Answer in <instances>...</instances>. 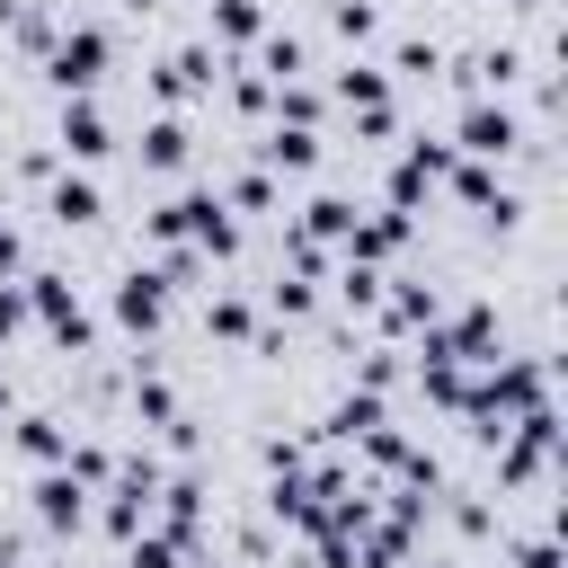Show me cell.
<instances>
[{"label":"cell","mask_w":568,"mask_h":568,"mask_svg":"<svg viewBox=\"0 0 568 568\" xmlns=\"http://www.w3.org/2000/svg\"><path fill=\"white\" fill-rule=\"evenodd\" d=\"M266 151H275V169H311V160H320V142H311L302 124H293V133H275Z\"/></svg>","instance_id":"9"},{"label":"cell","mask_w":568,"mask_h":568,"mask_svg":"<svg viewBox=\"0 0 568 568\" xmlns=\"http://www.w3.org/2000/svg\"><path fill=\"white\" fill-rule=\"evenodd\" d=\"M311 231H328V240H346V231H355V213H346L337 195H320V204H311Z\"/></svg>","instance_id":"11"},{"label":"cell","mask_w":568,"mask_h":568,"mask_svg":"<svg viewBox=\"0 0 568 568\" xmlns=\"http://www.w3.org/2000/svg\"><path fill=\"white\" fill-rule=\"evenodd\" d=\"M213 18H222V36H257V0H213Z\"/></svg>","instance_id":"12"},{"label":"cell","mask_w":568,"mask_h":568,"mask_svg":"<svg viewBox=\"0 0 568 568\" xmlns=\"http://www.w3.org/2000/svg\"><path fill=\"white\" fill-rule=\"evenodd\" d=\"M62 151H80V160H98V151H106V115H98L89 98H71V106H62Z\"/></svg>","instance_id":"4"},{"label":"cell","mask_w":568,"mask_h":568,"mask_svg":"<svg viewBox=\"0 0 568 568\" xmlns=\"http://www.w3.org/2000/svg\"><path fill=\"white\" fill-rule=\"evenodd\" d=\"M18 453H27V462H62V435H53L44 417H27V426H18Z\"/></svg>","instance_id":"10"},{"label":"cell","mask_w":568,"mask_h":568,"mask_svg":"<svg viewBox=\"0 0 568 568\" xmlns=\"http://www.w3.org/2000/svg\"><path fill=\"white\" fill-rule=\"evenodd\" d=\"M53 213H62V222H98V186H89V178H62V186H53Z\"/></svg>","instance_id":"8"},{"label":"cell","mask_w":568,"mask_h":568,"mask_svg":"<svg viewBox=\"0 0 568 568\" xmlns=\"http://www.w3.org/2000/svg\"><path fill=\"white\" fill-rule=\"evenodd\" d=\"M266 62H275V80H293V71H302V44H293V36H275V44H266Z\"/></svg>","instance_id":"14"},{"label":"cell","mask_w":568,"mask_h":568,"mask_svg":"<svg viewBox=\"0 0 568 568\" xmlns=\"http://www.w3.org/2000/svg\"><path fill=\"white\" fill-rule=\"evenodd\" d=\"M462 151H479V160L515 151V115H506V106H470V115H462Z\"/></svg>","instance_id":"3"},{"label":"cell","mask_w":568,"mask_h":568,"mask_svg":"<svg viewBox=\"0 0 568 568\" xmlns=\"http://www.w3.org/2000/svg\"><path fill=\"white\" fill-rule=\"evenodd\" d=\"M36 515L44 524H80V470H44L36 479Z\"/></svg>","instance_id":"6"},{"label":"cell","mask_w":568,"mask_h":568,"mask_svg":"<svg viewBox=\"0 0 568 568\" xmlns=\"http://www.w3.org/2000/svg\"><path fill=\"white\" fill-rule=\"evenodd\" d=\"M337 36H355V44H364V36H373V9H364V0H337Z\"/></svg>","instance_id":"13"},{"label":"cell","mask_w":568,"mask_h":568,"mask_svg":"<svg viewBox=\"0 0 568 568\" xmlns=\"http://www.w3.org/2000/svg\"><path fill=\"white\" fill-rule=\"evenodd\" d=\"M524 568H559V559H550V541H532V550H524Z\"/></svg>","instance_id":"16"},{"label":"cell","mask_w":568,"mask_h":568,"mask_svg":"<svg viewBox=\"0 0 568 568\" xmlns=\"http://www.w3.org/2000/svg\"><path fill=\"white\" fill-rule=\"evenodd\" d=\"M9 266H18V240H9V231H0V275H9Z\"/></svg>","instance_id":"18"},{"label":"cell","mask_w":568,"mask_h":568,"mask_svg":"<svg viewBox=\"0 0 568 568\" xmlns=\"http://www.w3.org/2000/svg\"><path fill=\"white\" fill-rule=\"evenodd\" d=\"M53 80H62V98H71V89H98V80H106V36H98V27H71V36L53 44Z\"/></svg>","instance_id":"1"},{"label":"cell","mask_w":568,"mask_h":568,"mask_svg":"<svg viewBox=\"0 0 568 568\" xmlns=\"http://www.w3.org/2000/svg\"><path fill=\"white\" fill-rule=\"evenodd\" d=\"M27 302L44 311V328H53L62 346H89V320H80V302H71V284H62V275H36V284H27Z\"/></svg>","instance_id":"2"},{"label":"cell","mask_w":568,"mask_h":568,"mask_svg":"<svg viewBox=\"0 0 568 568\" xmlns=\"http://www.w3.org/2000/svg\"><path fill=\"white\" fill-rule=\"evenodd\" d=\"M9 328H18V293H0V337H9Z\"/></svg>","instance_id":"17"},{"label":"cell","mask_w":568,"mask_h":568,"mask_svg":"<svg viewBox=\"0 0 568 568\" xmlns=\"http://www.w3.org/2000/svg\"><path fill=\"white\" fill-rule=\"evenodd\" d=\"M124 568H169V541H133V559Z\"/></svg>","instance_id":"15"},{"label":"cell","mask_w":568,"mask_h":568,"mask_svg":"<svg viewBox=\"0 0 568 568\" xmlns=\"http://www.w3.org/2000/svg\"><path fill=\"white\" fill-rule=\"evenodd\" d=\"M142 160H151V169H178V160H186V124H169V115H160V124L142 133Z\"/></svg>","instance_id":"7"},{"label":"cell","mask_w":568,"mask_h":568,"mask_svg":"<svg viewBox=\"0 0 568 568\" xmlns=\"http://www.w3.org/2000/svg\"><path fill=\"white\" fill-rule=\"evenodd\" d=\"M115 320H124V328H151V320H160V275L133 266V275L115 284Z\"/></svg>","instance_id":"5"}]
</instances>
